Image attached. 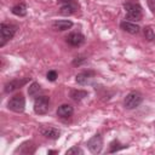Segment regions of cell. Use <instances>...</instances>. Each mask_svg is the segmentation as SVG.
Masks as SVG:
<instances>
[{"instance_id":"cell-20","label":"cell","mask_w":155,"mask_h":155,"mask_svg":"<svg viewBox=\"0 0 155 155\" xmlns=\"http://www.w3.org/2000/svg\"><path fill=\"white\" fill-rule=\"evenodd\" d=\"M143 34H144L145 40H148V41H154L155 40V33L151 29V27H144L143 28Z\"/></svg>"},{"instance_id":"cell-13","label":"cell","mask_w":155,"mask_h":155,"mask_svg":"<svg viewBox=\"0 0 155 155\" xmlns=\"http://www.w3.org/2000/svg\"><path fill=\"white\" fill-rule=\"evenodd\" d=\"M35 151V144L31 140H27L24 143H22L16 150L15 154H33Z\"/></svg>"},{"instance_id":"cell-12","label":"cell","mask_w":155,"mask_h":155,"mask_svg":"<svg viewBox=\"0 0 155 155\" xmlns=\"http://www.w3.org/2000/svg\"><path fill=\"white\" fill-rule=\"evenodd\" d=\"M74 113V109L70 104H62L57 109V116L61 119H69Z\"/></svg>"},{"instance_id":"cell-15","label":"cell","mask_w":155,"mask_h":155,"mask_svg":"<svg viewBox=\"0 0 155 155\" xmlns=\"http://www.w3.org/2000/svg\"><path fill=\"white\" fill-rule=\"evenodd\" d=\"M78 7H79V5L76 2H74V4H64V5L61 6L59 13L63 15V16H70V15L76 12Z\"/></svg>"},{"instance_id":"cell-19","label":"cell","mask_w":155,"mask_h":155,"mask_svg":"<svg viewBox=\"0 0 155 155\" xmlns=\"http://www.w3.org/2000/svg\"><path fill=\"white\" fill-rule=\"evenodd\" d=\"M126 148H128V145L121 144L117 139H114V140L109 144V153H116V151L122 150V149H126Z\"/></svg>"},{"instance_id":"cell-10","label":"cell","mask_w":155,"mask_h":155,"mask_svg":"<svg viewBox=\"0 0 155 155\" xmlns=\"http://www.w3.org/2000/svg\"><path fill=\"white\" fill-rule=\"evenodd\" d=\"M40 133L45 137V138H48V139H52V140H56L59 138L61 136V131L53 126H45V127H41L40 128Z\"/></svg>"},{"instance_id":"cell-25","label":"cell","mask_w":155,"mask_h":155,"mask_svg":"<svg viewBox=\"0 0 155 155\" xmlns=\"http://www.w3.org/2000/svg\"><path fill=\"white\" fill-rule=\"evenodd\" d=\"M149 7H150V10L155 13V0H153V1L149 2Z\"/></svg>"},{"instance_id":"cell-9","label":"cell","mask_w":155,"mask_h":155,"mask_svg":"<svg viewBox=\"0 0 155 155\" xmlns=\"http://www.w3.org/2000/svg\"><path fill=\"white\" fill-rule=\"evenodd\" d=\"M94 75H96V73H94L93 70H85V71L79 73V74L75 76V81H76L79 85L84 86V85L90 84L91 80L94 78Z\"/></svg>"},{"instance_id":"cell-26","label":"cell","mask_w":155,"mask_h":155,"mask_svg":"<svg viewBox=\"0 0 155 155\" xmlns=\"http://www.w3.org/2000/svg\"><path fill=\"white\" fill-rule=\"evenodd\" d=\"M47 154H57V150H48Z\"/></svg>"},{"instance_id":"cell-14","label":"cell","mask_w":155,"mask_h":155,"mask_svg":"<svg viewBox=\"0 0 155 155\" xmlns=\"http://www.w3.org/2000/svg\"><path fill=\"white\" fill-rule=\"evenodd\" d=\"M71 27H73V22L69 19H59L52 23V28L57 31H64V30L70 29Z\"/></svg>"},{"instance_id":"cell-4","label":"cell","mask_w":155,"mask_h":155,"mask_svg":"<svg viewBox=\"0 0 155 155\" xmlns=\"http://www.w3.org/2000/svg\"><path fill=\"white\" fill-rule=\"evenodd\" d=\"M142 102H143V96L137 91H132L126 94L124 99V105L126 109H136L137 107L140 105Z\"/></svg>"},{"instance_id":"cell-24","label":"cell","mask_w":155,"mask_h":155,"mask_svg":"<svg viewBox=\"0 0 155 155\" xmlns=\"http://www.w3.org/2000/svg\"><path fill=\"white\" fill-rule=\"evenodd\" d=\"M58 2L61 5H64V4H74V2H76V0H58Z\"/></svg>"},{"instance_id":"cell-8","label":"cell","mask_w":155,"mask_h":155,"mask_svg":"<svg viewBox=\"0 0 155 155\" xmlns=\"http://www.w3.org/2000/svg\"><path fill=\"white\" fill-rule=\"evenodd\" d=\"M65 41L73 47H79L85 42V35L79 31H74V33H70L69 35H67Z\"/></svg>"},{"instance_id":"cell-16","label":"cell","mask_w":155,"mask_h":155,"mask_svg":"<svg viewBox=\"0 0 155 155\" xmlns=\"http://www.w3.org/2000/svg\"><path fill=\"white\" fill-rule=\"evenodd\" d=\"M11 12H12L15 16H18V17H24V16L27 15V5H25L24 2L16 4L15 6H12Z\"/></svg>"},{"instance_id":"cell-3","label":"cell","mask_w":155,"mask_h":155,"mask_svg":"<svg viewBox=\"0 0 155 155\" xmlns=\"http://www.w3.org/2000/svg\"><path fill=\"white\" fill-rule=\"evenodd\" d=\"M7 108L15 113H23L25 109V98L23 93L19 92L11 97V99L7 102Z\"/></svg>"},{"instance_id":"cell-11","label":"cell","mask_w":155,"mask_h":155,"mask_svg":"<svg viewBox=\"0 0 155 155\" xmlns=\"http://www.w3.org/2000/svg\"><path fill=\"white\" fill-rule=\"evenodd\" d=\"M120 28L126 31V33H130V34H138L139 30H140V27L133 22H130V21H122L120 23Z\"/></svg>"},{"instance_id":"cell-5","label":"cell","mask_w":155,"mask_h":155,"mask_svg":"<svg viewBox=\"0 0 155 155\" xmlns=\"http://www.w3.org/2000/svg\"><path fill=\"white\" fill-rule=\"evenodd\" d=\"M50 108V97L48 96H39L34 99V113L38 115H44L48 111Z\"/></svg>"},{"instance_id":"cell-18","label":"cell","mask_w":155,"mask_h":155,"mask_svg":"<svg viewBox=\"0 0 155 155\" xmlns=\"http://www.w3.org/2000/svg\"><path fill=\"white\" fill-rule=\"evenodd\" d=\"M41 92H42V88L38 82H31V85L28 87V94L34 99L36 97H39Z\"/></svg>"},{"instance_id":"cell-22","label":"cell","mask_w":155,"mask_h":155,"mask_svg":"<svg viewBox=\"0 0 155 155\" xmlns=\"http://www.w3.org/2000/svg\"><path fill=\"white\" fill-rule=\"evenodd\" d=\"M46 78L48 81H56V79L58 78V74L56 70H48L47 74H46Z\"/></svg>"},{"instance_id":"cell-21","label":"cell","mask_w":155,"mask_h":155,"mask_svg":"<svg viewBox=\"0 0 155 155\" xmlns=\"http://www.w3.org/2000/svg\"><path fill=\"white\" fill-rule=\"evenodd\" d=\"M82 155L84 154V150L81 149V148H79V147H71L70 149H68L67 151H65V155Z\"/></svg>"},{"instance_id":"cell-6","label":"cell","mask_w":155,"mask_h":155,"mask_svg":"<svg viewBox=\"0 0 155 155\" xmlns=\"http://www.w3.org/2000/svg\"><path fill=\"white\" fill-rule=\"evenodd\" d=\"M87 148L92 154H99L103 148V138L99 133L94 134L92 138L87 140Z\"/></svg>"},{"instance_id":"cell-2","label":"cell","mask_w":155,"mask_h":155,"mask_svg":"<svg viewBox=\"0 0 155 155\" xmlns=\"http://www.w3.org/2000/svg\"><path fill=\"white\" fill-rule=\"evenodd\" d=\"M18 30V27L13 23H6V22H2L1 25H0V33H1V40H0V47L5 46V44L7 41H10L15 34L17 33Z\"/></svg>"},{"instance_id":"cell-1","label":"cell","mask_w":155,"mask_h":155,"mask_svg":"<svg viewBox=\"0 0 155 155\" xmlns=\"http://www.w3.org/2000/svg\"><path fill=\"white\" fill-rule=\"evenodd\" d=\"M124 8L126 11V18L130 19V22H138L142 19V6L138 2L127 1L124 4Z\"/></svg>"},{"instance_id":"cell-23","label":"cell","mask_w":155,"mask_h":155,"mask_svg":"<svg viewBox=\"0 0 155 155\" xmlns=\"http://www.w3.org/2000/svg\"><path fill=\"white\" fill-rule=\"evenodd\" d=\"M85 62H86V58H85L84 56H79V57H75V58H74V61H73V65H75V67L78 65V67H79V65L84 64Z\"/></svg>"},{"instance_id":"cell-27","label":"cell","mask_w":155,"mask_h":155,"mask_svg":"<svg viewBox=\"0 0 155 155\" xmlns=\"http://www.w3.org/2000/svg\"><path fill=\"white\" fill-rule=\"evenodd\" d=\"M154 127H155V122H154Z\"/></svg>"},{"instance_id":"cell-7","label":"cell","mask_w":155,"mask_h":155,"mask_svg":"<svg viewBox=\"0 0 155 155\" xmlns=\"http://www.w3.org/2000/svg\"><path fill=\"white\" fill-rule=\"evenodd\" d=\"M30 80V78H25V79H13L8 82L5 84L4 86V92L5 93H10V92H13L21 87H23L25 84H28V81Z\"/></svg>"},{"instance_id":"cell-17","label":"cell","mask_w":155,"mask_h":155,"mask_svg":"<svg viewBox=\"0 0 155 155\" xmlns=\"http://www.w3.org/2000/svg\"><path fill=\"white\" fill-rule=\"evenodd\" d=\"M88 96L87 91L85 90H71L70 91V98L74 102H81L84 98H86Z\"/></svg>"}]
</instances>
